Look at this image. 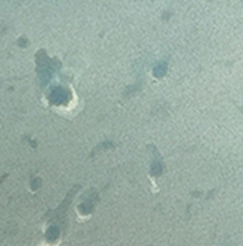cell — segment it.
Instances as JSON below:
<instances>
[{
  "mask_svg": "<svg viewBox=\"0 0 243 246\" xmlns=\"http://www.w3.org/2000/svg\"><path fill=\"white\" fill-rule=\"evenodd\" d=\"M40 246H50V245H46V243H42Z\"/></svg>",
  "mask_w": 243,
  "mask_h": 246,
  "instance_id": "cell-1",
  "label": "cell"
}]
</instances>
